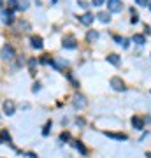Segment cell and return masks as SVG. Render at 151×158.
Wrapping results in <instances>:
<instances>
[{
    "label": "cell",
    "instance_id": "8",
    "mask_svg": "<svg viewBox=\"0 0 151 158\" xmlns=\"http://www.w3.org/2000/svg\"><path fill=\"white\" fill-rule=\"evenodd\" d=\"M63 48L74 49V48H76V39H74V37H65V39H63Z\"/></svg>",
    "mask_w": 151,
    "mask_h": 158
},
{
    "label": "cell",
    "instance_id": "12",
    "mask_svg": "<svg viewBox=\"0 0 151 158\" xmlns=\"http://www.w3.org/2000/svg\"><path fill=\"white\" fill-rule=\"evenodd\" d=\"M134 42L135 44H139V46H142V44H146V37L142 34H135L134 35Z\"/></svg>",
    "mask_w": 151,
    "mask_h": 158
},
{
    "label": "cell",
    "instance_id": "23",
    "mask_svg": "<svg viewBox=\"0 0 151 158\" xmlns=\"http://www.w3.org/2000/svg\"><path fill=\"white\" fill-rule=\"evenodd\" d=\"M69 137H70V135H69V134H67V132H63V134H62V135H60V139H62V141H67V139H69Z\"/></svg>",
    "mask_w": 151,
    "mask_h": 158
},
{
    "label": "cell",
    "instance_id": "19",
    "mask_svg": "<svg viewBox=\"0 0 151 158\" xmlns=\"http://www.w3.org/2000/svg\"><path fill=\"white\" fill-rule=\"evenodd\" d=\"M49 128H51V121H48L46 127H44V130H42V135H48V134H49Z\"/></svg>",
    "mask_w": 151,
    "mask_h": 158
},
{
    "label": "cell",
    "instance_id": "20",
    "mask_svg": "<svg viewBox=\"0 0 151 158\" xmlns=\"http://www.w3.org/2000/svg\"><path fill=\"white\" fill-rule=\"evenodd\" d=\"M139 21V14L135 12V9H132V23H137Z\"/></svg>",
    "mask_w": 151,
    "mask_h": 158
},
{
    "label": "cell",
    "instance_id": "9",
    "mask_svg": "<svg viewBox=\"0 0 151 158\" xmlns=\"http://www.w3.org/2000/svg\"><path fill=\"white\" fill-rule=\"evenodd\" d=\"M107 137H111V139H116V141H125L127 139V135L125 134H114V132H104Z\"/></svg>",
    "mask_w": 151,
    "mask_h": 158
},
{
    "label": "cell",
    "instance_id": "10",
    "mask_svg": "<svg viewBox=\"0 0 151 158\" xmlns=\"http://www.w3.org/2000/svg\"><path fill=\"white\" fill-rule=\"evenodd\" d=\"M132 125H134V128H137V130L144 128V121H142L141 118H137V116H134V118H132Z\"/></svg>",
    "mask_w": 151,
    "mask_h": 158
},
{
    "label": "cell",
    "instance_id": "4",
    "mask_svg": "<svg viewBox=\"0 0 151 158\" xmlns=\"http://www.w3.org/2000/svg\"><path fill=\"white\" fill-rule=\"evenodd\" d=\"M30 44H32V48H35V49H40V48L44 46V40H42L40 35H32V37H30Z\"/></svg>",
    "mask_w": 151,
    "mask_h": 158
},
{
    "label": "cell",
    "instance_id": "3",
    "mask_svg": "<svg viewBox=\"0 0 151 158\" xmlns=\"http://www.w3.org/2000/svg\"><path fill=\"white\" fill-rule=\"evenodd\" d=\"M107 9H109L111 12H118V11L123 9V6H121L120 0H109V2H107Z\"/></svg>",
    "mask_w": 151,
    "mask_h": 158
},
{
    "label": "cell",
    "instance_id": "13",
    "mask_svg": "<svg viewBox=\"0 0 151 158\" xmlns=\"http://www.w3.org/2000/svg\"><path fill=\"white\" fill-rule=\"evenodd\" d=\"M97 18H99V19H100L102 23H109V19H111L107 12H99V14H97Z\"/></svg>",
    "mask_w": 151,
    "mask_h": 158
},
{
    "label": "cell",
    "instance_id": "18",
    "mask_svg": "<svg viewBox=\"0 0 151 158\" xmlns=\"http://www.w3.org/2000/svg\"><path fill=\"white\" fill-rule=\"evenodd\" d=\"M74 146L78 148V149H79V151H81V153H83V155H84V153H86V148L83 146V142H79V141H76V142H74Z\"/></svg>",
    "mask_w": 151,
    "mask_h": 158
},
{
    "label": "cell",
    "instance_id": "6",
    "mask_svg": "<svg viewBox=\"0 0 151 158\" xmlns=\"http://www.w3.org/2000/svg\"><path fill=\"white\" fill-rule=\"evenodd\" d=\"M93 19H95V16H93L91 12H84L83 16H79V21L83 23V25H91Z\"/></svg>",
    "mask_w": 151,
    "mask_h": 158
},
{
    "label": "cell",
    "instance_id": "26",
    "mask_svg": "<svg viewBox=\"0 0 151 158\" xmlns=\"http://www.w3.org/2000/svg\"><path fill=\"white\" fill-rule=\"evenodd\" d=\"M149 11H151V2H149Z\"/></svg>",
    "mask_w": 151,
    "mask_h": 158
},
{
    "label": "cell",
    "instance_id": "5",
    "mask_svg": "<svg viewBox=\"0 0 151 158\" xmlns=\"http://www.w3.org/2000/svg\"><path fill=\"white\" fill-rule=\"evenodd\" d=\"M111 86H112L116 91H123V90H125L123 81H121L120 77H112V79H111Z\"/></svg>",
    "mask_w": 151,
    "mask_h": 158
},
{
    "label": "cell",
    "instance_id": "7",
    "mask_svg": "<svg viewBox=\"0 0 151 158\" xmlns=\"http://www.w3.org/2000/svg\"><path fill=\"white\" fill-rule=\"evenodd\" d=\"M4 23H6V25H11V23H14V11H11V9L4 11Z\"/></svg>",
    "mask_w": 151,
    "mask_h": 158
},
{
    "label": "cell",
    "instance_id": "17",
    "mask_svg": "<svg viewBox=\"0 0 151 158\" xmlns=\"http://www.w3.org/2000/svg\"><path fill=\"white\" fill-rule=\"evenodd\" d=\"M28 9V2H18L16 11H27Z\"/></svg>",
    "mask_w": 151,
    "mask_h": 158
},
{
    "label": "cell",
    "instance_id": "22",
    "mask_svg": "<svg viewBox=\"0 0 151 158\" xmlns=\"http://www.w3.org/2000/svg\"><path fill=\"white\" fill-rule=\"evenodd\" d=\"M39 90H40V85H39V83H35V85H34V88H32V91H34V93H37Z\"/></svg>",
    "mask_w": 151,
    "mask_h": 158
},
{
    "label": "cell",
    "instance_id": "21",
    "mask_svg": "<svg viewBox=\"0 0 151 158\" xmlns=\"http://www.w3.org/2000/svg\"><path fill=\"white\" fill-rule=\"evenodd\" d=\"M121 46H123V48H128V46H130V40H128V39H123V40H121Z\"/></svg>",
    "mask_w": 151,
    "mask_h": 158
},
{
    "label": "cell",
    "instance_id": "15",
    "mask_svg": "<svg viewBox=\"0 0 151 158\" xmlns=\"http://www.w3.org/2000/svg\"><path fill=\"white\" fill-rule=\"evenodd\" d=\"M107 62L112 63V65H118V63H120V56H118V55H109V56H107Z\"/></svg>",
    "mask_w": 151,
    "mask_h": 158
},
{
    "label": "cell",
    "instance_id": "24",
    "mask_svg": "<svg viewBox=\"0 0 151 158\" xmlns=\"http://www.w3.org/2000/svg\"><path fill=\"white\" fill-rule=\"evenodd\" d=\"M91 4H93V6H102V4H104V0H93V2H91Z\"/></svg>",
    "mask_w": 151,
    "mask_h": 158
},
{
    "label": "cell",
    "instance_id": "2",
    "mask_svg": "<svg viewBox=\"0 0 151 158\" xmlns=\"http://www.w3.org/2000/svg\"><path fill=\"white\" fill-rule=\"evenodd\" d=\"M0 56L4 58V60H11V58L14 56V49H12L9 44H6L2 48V51H0Z\"/></svg>",
    "mask_w": 151,
    "mask_h": 158
},
{
    "label": "cell",
    "instance_id": "11",
    "mask_svg": "<svg viewBox=\"0 0 151 158\" xmlns=\"http://www.w3.org/2000/svg\"><path fill=\"white\" fill-rule=\"evenodd\" d=\"M74 106H76V107H84V106H86L84 97L83 95H76V98H74Z\"/></svg>",
    "mask_w": 151,
    "mask_h": 158
},
{
    "label": "cell",
    "instance_id": "25",
    "mask_svg": "<svg viewBox=\"0 0 151 158\" xmlns=\"http://www.w3.org/2000/svg\"><path fill=\"white\" fill-rule=\"evenodd\" d=\"M135 2H137V6H146V4H148L146 0H135Z\"/></svg>",
    "mask_w": 151,
    "mask_h": 158
},
{
    "label": "cell",
    "instance_id": "14",
    "mask_svg": "<svg viewBox=\"0 0 151 158\" xmlns=\"http://www.w3.org/2000/svg\"><path fill=\"white\" fill-rule=\"evenodd\" d=\"M0 141L11 142V135H9V132H7V130H2V132H0Z\"/></svg>",
    "mask_w": 151,
    "mask_h": 158
},
{
    "label": "cell",
    "instance_id": "16",
    "mask_svg": "<svg viewBox=\"0 0 151 158\" xmlns=\"http://www.w3.org/2000/svg\"><path fill=\"white\" fill-rule=\"evenodd\" d=\"M86 39H88V40H97V39H99V32H95V30H90L88 35H86Z\"/></svg>",
    "mask_w": 151,
    "mask_h": 158
},
{
    "label": "cell",
    "instance_id": "1",
    "mask_svg": "<svg viewBox=\"0 0 151 158\" xmlns=\"http://www.w3.org/2000/svg\"><path fill=\"white\" fill-rule=\"evenodd\" d=\"M14 113H16V104H14L12 100H6L4 102V114L12 116Z\"/></svg>",
    "mask_w": 151,
    "mask_h": 158
}]
</instances>
